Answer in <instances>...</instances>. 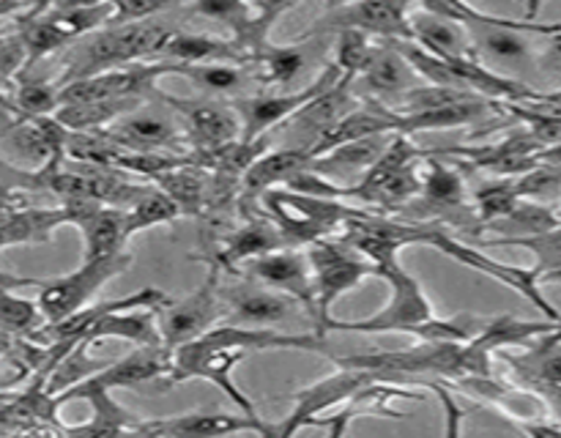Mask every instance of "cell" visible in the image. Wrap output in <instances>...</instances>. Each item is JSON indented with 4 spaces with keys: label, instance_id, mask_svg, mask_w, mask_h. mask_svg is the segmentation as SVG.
<instances>
[{
    "label": "cell",
    "instance_id": "83f0119b",
    "mask_svg": "<svg viewBox=\"0 0 561 438\" xmlns=\"http://www.w3.org/2000/svg\"><path fill=\"white\" fill-rule=\"evenodd\" d=\"M416 9L431 11V14L442 16V20L460 22L466 27H480V25H507L520 27L535 36H553L561 33V22H537V20H513V16H499L491 11H482L471 0H416Z\"/></svg>",
    "mask_w": 561,
    "mask_h": 438
},
{
    "label": "cell",
    "instance_id": "ffe728a7",
    "mask_svg": "<svg viewBox=\"0 0 561 438\" xmlns=\"http://www.w3.org/2000/svg\"><path fill=\"white\" fill-rule=\"evenodd\" d=\"M285 244H288V241H285L283 230L274 224L272 217L252 214V217L247 219V224H241L236 233H230L228 239L222 241V246L214 250V255H208L206 261L219 266L222 272L239 274V268L244 266V263L255 261V257L266 255V252L279 250V246Z\"/></svg>",
    "mask_w": 561,
    "mask_h": 438
},
{
    "label": "cell",
    "instance_id": "f907efd6",
    "mask_svg": "<svg viewBox=\"0 0 561 438\" xmlns=\"http://www.w3.org/2000/svg\"><path fill=\"white\" fill-rule=\"evenodd\" d=\"M0 206H11V208H20V203H16V197H14V192L9 189V186L3 184V181H0Z\"/></svg>",
    "mask_w": 561,
    "mask_h": 438
},
{
    "label": "cell",
    "instance_id": "f5cc1de1",
    "mask_svg": "<svg viewBox=\"0 0 561 438\" xmlns=\"http://www.w3.org/2000/svg\"><path fill=\"white\" fill-rule=\"evenodd\" d=\"M20 5V0H0V16H5L9 11H14Z\"/></svg>",
    "mask_w": 561,
    "mask_h": 438
},
{
    "label": "cell",
    "instance_id": "e0dca14e",
    "mask_svg": "<svg viewBox=\"0 0 561 438\" xmlns=\"http://www.w3.org/2000/svg\"><path fill=\"white\" fill-rule=\"evenodd\" d=\"M230 433H257L277 438V425H268L261 416L225 414V411H190V414L157 416L142 419L137 436H230Z\"/></svg>",
    "mask_w": 561,
    "mask_h": 438
},
{
    "label": "cell",
    "instance_id": "d6a6232c",
    "mask_svg": "<svg viewBox=\"0 0 561 438\" xmlns=\"http://www.w3.org/2000/svg\"><path fill=\"white\" fill-rule=\"evenodd\" d=\"M420 157H425V153L420 151V148L411 142V135H394L392 146L387 148V151L381 153V157L373 162V168L367 170L365 175H362L356 184L348 186V192H345V197H356V200H365L370 203L373 195H376L378 189H381L383 184H387L389 178H392L398 170H403L405 164L416 162Z\"/></svg>",
    "mask_w": 561,
    "mask_h": 438
},
{
    "label": "cell",
    "instance_id": "44dd1931",
    "mask_svg": "<svg viewBox=\"0 0 561 438\" xmlns=\"http://www.w3.org/2000/svg\"><path fill=\"white\" fill-rule=\"evenodd\" d=\"M502 361H507L515 376L531 387L535 392L553 394L561 392V326L542 334L540 343L526 348L524 354H510L507 348L499 350Z\"/></svg>",
    "mask_w": 561,
    "mask_h": 438
},
{
    "label": "cell",
    "instance_id": "9c48e42d",
    "mask_svg": "<svg viewBox=\"0 0 561 438\" xmlns=\"http://www.w3.org/2000/svg\"><path fill=\"white\" fill-rule=\"evenodd\" d=\"M411 3L414 0H354L323 11L299 38L340 31H362L373 38H411Z\"/></svg>",
    "mask_w": 561,
    "mask_h": 438
},
{
    "label": "cell",
    "instance_id": "836d02e7",
    "mask_svg": "<svg viewBox=\"0 0 561 438\" xmlns=\"http://www.w3.org/2000/svg\"><path fill=\"white\" fill-rule=\"evenodd\" d=\"M561 323L557 321H518L513 315L491 318V321H482V326L477 328V334L471 337V343L480 345L488 354H496V350L513 348V345H529L531 339L542 337V334L553 332Z\"/></svg>",
    "mask_w": 561,
    "mask_h": 438
},
{
    "label": "cell",
    "instance_id": "d590c367",
    "mask_svg": "<svg viewBox=\"0 0 561 438\" xmlns=\"http://www.w3.org/2000/svg\"><path fill=\"white\" fill-rule=\"evenodd\" d=\"M252 66H257V82H261V85H288V82H294L296 77H299V71L305 69V49L299 47V42H268L266 47L255 55V64Z\"/></svg>",
    "mask_w": 561,
    "mask_h": 438
},
{
    "label": "cell",
    "instance_id": "8fae6325",
    "mask_svg": "<svg viewBox=\"0 0 561 438\" xmlns=\"http://www.w3.org/2000/svg\"><path fill=\"white\" fill-rule=\"evenodd\" d=\"M373 381H378L376 372L359 370V367H337V372H332V376L321 378V381L310 383V387H301L294 394L290 414L277 425V436H296L301 427H310L312 419H318L323 411H332L337 405L348 403L359 389H365Z\"/></svg>",
    "mask_w": 561,
    "mask_h": 438
},
{
    "label": "cell",
    "instance_id": "484cf974",
    "mask_svg": "<svg viewBox=\"0 0 561 438\" xmlns=\"http://www.w3.org/2000/svg\"><path fill=\"white\" fill-rule=\"evenodd\" d=\"M394 135H398V131H381V135L351 140L345 142V146L332 148V151H327L323 157L312 159L310 168L318 170L321 175H327V178L337 181V184L340 178H348V175H356V181H359L362 175L373 168V162L392 146Z\"/></svg>",
    "mask_w": 561,
    "mask_h": 438
},
{
    "label": "cell",
    "instance_id": "7402d4cb",
    "mask_svg": "<svg viewBox=\"0 0 561 438\" xmlns=\"http://www.w3.org/2000/svg\"><path fill=\"white\" fill-rule=\"evenodd\" d=\"M159 58L175 60V64H236L252 66L255 58L247 53L233 38L208 36V33H184L173 31L168 42L159 49ZM157 58V60H159Z\"/></svg>",
    "mask_w": 561,
    "mask_h": 438
},
{
    "label": "cell",
    "instance_id": "d6986e66",
    "mask_svg": "<svg viewBox=\"0 0 561 438\" xmlns=\"http://www.w3.org/2000/svg\"><path fill=\"white\" fill-rule=\"evenodd\" d=\"M356 80L362 82V96L376 99V102L389 104L394 110L403 102L405 93L420 85L416 80H422V77L416 74L414 66L405 60V55L392 42L381 38L373 47L370 60H367V66L359 71Z\"/></svg>",
    "mask_w": 561,
    "mask_h": 438
},
{
    "label": "cell",
    "instance_id": "7c38bea8",
    "mask_svg": "<svg viewBox=\"0 0 561 438\" xmlns=\"http://www.w3.org/2000/svg\"><path fill=\"white\" fill-rule=\"evenodd\" d=\"M157 96L179 115L186 129V137H190L192 153H197V157L219 151V148L241 140V120L236 107L214 102H192V99H179L159 91Z\"/></svg>",
    "mask_w": 561,
    "mask_h": 438
},
{
    "label": "cell",
    "instance_id": "4dcf8cb0",
    "mask_svg": "<svg viewBox=\"0 0 561 438\" xmlns=\"http://www.w3.org/2000/svg\"><path fill=\"white\" fill-rule=\"evenodd\" d=\"M559 224L561 219L557 217L553 208L542 206L540 200L520 197L518 206H515L507 217L488 224L477 239H529V235L551 233V230H557Z\"/></svg>",
    "mask_w": 561,
    "mask_h": 438
},
{
    "label": "cell",
    "instance_id": "f35d334b",
    "mask_svg": "<svg viewBox=\"0 0 561 438\" xmlns=\"http://www.w3.org/2000/svg\"><path fill=\"white\" fill-rule=\"evenodd\" d=\"M179 77L195 82L211 96H228L244 85V66L236 64H181Z\"/></svg>",
    "mask_w": 561,
    "mask_h": 438
},
{
    "label": "cell",
    "instance_id": "8992f818",
    "mask_svg": "<svg viewBox=\"0 0 561 438\" xmlns=\"http://www.w3.org/2000/svg\"><path fill=\"white\" fill-rule=\"evenodd\" d=\"M343 80V71L337 69V64H329L327 69H321L316 74V80L310 85L299 88V91L288 93H252V96H239L233 102L236 113L241 120V140L255 142L266 137V131H272L274 126H283L285 120L294 118L301 107L318 99L321 93L332 91L337 82Z\"/></svg>",
    "mask_w": 561,
    "mask_h": 438
},
{
    "label": "cell",
    "instance_id": "b9f144b4",
    "mask_svg": "<svg viewBox=\"0 0 561 438\" xmlns=\"http://www.w3.org/2000/svg\"><path fill=\"white\" fill-rule=\"evenodd\" d=\"M20 36L27 47V66L47 58L49 53H55V49L64 47V44H69V36H66L49 16H36V20H31V25H27Z\"/></svg>",
    "mask_w": 561,
    "mask_h": 438
},
{
    "label": "cell",
    "instance_id": "5b68a950",
    "mask_svg": "<svg viewBox=\"0 0 561 438\" xmlns=\"http://www.w3.org/2000/svg\"><path fill=\"white\" fill-rule=\"evenodd\" d=\"M131 266V252L121 250L104 257H82L80 268L64 274V277L44 279L38 283V310L44 323H55L69 318L71 312L82 310L110 279L124 274Z\"/></svg>",
    "mask_w": 561,
    "mask_h": 438
},
{
    "label": "cell",
    "instance_id": "f6af8a7d",
    "mask_svg": "<svg viewBox=\"0 0 561 438\" xmlns=\"http://www.w3.org/2000/svg\"><path fill=\"white\" fill-rule=\"evenodd\" d=\"M181 3V0H115L113 20L110 25H124V22H142L148 16L159 14L168 5Z\"/></svg>",
    "mask_w": 561,
    "mask_h": 438
},
{
    "label": "cell",
    "instance_id": "db71d44e",
    "mask_svg": "<svg viewBox=\"0 0 561 438\" xmlns=\"http://www.w3.org/2000/svg\"><path fill=\"white\" fill-rule=\"evenodd\" d=\"M348 3H354V0H323V5H327V11L340 9V5H348Z\"/></svg>",
    "mask_w": 561,
    "mask_h": 438
},
{
    "label": "cell",
    "instance_id": "681fc988",
    "mask_svg": "<svg viewBox=\"0 0 561 438\" xmlns=\"http://www.w3.org/2000/svg\"><path fill=\"white\" fill-rule=\"evenodd\" d=\"M42 279H31V277H16V274H9V272H0V285H5V288H22V285H38Z\"/></svg>",
    "mask_w": 561,
    "mask_h": 438
},
{
    "label": "cell",
    "instance_id": "f1b7e54d",
    "mask_svg": "<svg viewBox=\"0 0 561 438\" xmlns=\"http://www.w3.org/2000/svg\"><path fill=\"white\" fill-rule=\"evenodd\" d=\"M102 339H124L131 345H162L157 310H113L93 323L91 332L80 339L85 345H96Z\"/></svg>",
    "mask_w": 561,
    "mask_h": 438
},
{
    "label": "cell",
    "instance_id": "ab89813d",
    "mask_svg": "<svg viewBox=\"0 0 561 438\" xmlns=\"http://www.w3.org/2000/svg\"><path fill=\"white\" fill-rule=\"evenodd\" d=\"M14 288L0 285V332L5 334H31L44 323L38 301L20 299L11 293Z\"/></svg>",
    "mask_w": 561,
    "mask_h": 438
},
{
    "label": "cell",
    "instance_id": "6da1fadb",
    "mask_svg": "<svg viewBox=\"0 0 561 438\" xmlns=\"http://www.w3.org/2000/svg\"><path fill=\"white\" fill-rule=\"evenodd\" d=\"M170 33L173 27L159 25V22H124V25H107L96 33H88L85 42L71 53L69 69L60 85L99 74V71L137 64V60H157Z\"/></svg>",
    "mask_w": 561,
    "mask_h": 438
},
{
    "label": "cell",
    "instance_id": "74e56055",
    "mask_svg": "<svg viewBox=\"0 0 561 438\" xmlns=\"http://www.w3.org/2000/svg\"><path fill=\"white\" fill-rule=\"evenodd\" d=\"M520 195L515 186V175H504V178L491 181V184L480 186L474 192V214H477V235L496 219L507 217L515 206H518Z\"/></svg>",
    "mask_w": 561,
    "mask_h": 438
},
{
    "label": "cell",
    "instance_id": "603a6c76",
    "mask_svg": "<svg viewBox=\"0 0 561 438\" xmlns=\"http://www.w3.org/2000/svg\"><path fill=\"white\" fill-rule=\"evenodd\" d=\"M411 42L425 47L427 53L438 55L444 60H466L480 58L474 49V38L471 31L460 22L442 20V16L431 14V11L416 9L411 14Z\"/></svg>",
    "mask_w": 561,
    "mask_h": 438
},
{
    "label": "cell",
    "instance_id": "816d5d0a",
    "mask_svg": "<svg viewBox=\"0 0 561 438\" xmlns=\"http://www.w3.org/2000/svg\"><path fill=\"white\" fill-rule=\"evenodd\" d=\"M526 9V20H537V14H540L542 9V0H520Z\"/></svg>",
    "mask_w": 561,
    "mask_h": 438
},
{
    "label": "cell",
    "instance_id": "11a10c76",
    "mask_svg": "<svg viewBox=\"0 0 561 438\" xmlns=\"http://www.w3.org/2000/svg\"><path fill=\"white\" fill-rule=\"evenodd\" d=\"M11 211H14V208H11V206H0V219H3V217H9Z\"/></svg>",
    "mask_w": 561,
    "mask_h": 438
},
{
    "label": "cell",
    "instance_id": "d4e9b609",
    "mask_svg": "<svg viewBox=\"0 0 561 438\" xmlns=\"http://www.w3.org/2000/svg\"><path fill=\"white\" fill-rule=\"evenodd\" d=\"M504 102L488 96H466L460 102L444 104L436 110H422V113L400 115V135H416V131L433 129H458V126H471L477 120L491 118L493 113H502Z\"/></svg>",
    "mask_w": 561,
    "mask_h": 438
},
{
    "label": "cell",
    "instance_id": "3957f363",
    "mask_svg": "<svg viewBox=\"0 0 561 438\" xmlns=\"http://www.w3.org/2000/svg\"><path fill=\"white\" fill-rule=\"evenodd\" d=\"M378 277H383L392 288L387 304L370 318H359V321H340L332 318L327 332H354V334H414L416 328L425 326L427 321L436 318V307L427 299L425 288L420 279L411 272H405L403 263H392L383 268Z\"/></svg>",
    "mask_w": 561,
    "mask_h": 438
},
{
    "label": "cell",
    "instance_id": "5bb4252c",
    "mask_svg": "<svg viewBox=\"0 0 561 438\" xmlns=\"http://www.w3.org/2000/svg\"><path fill=\"white\" fill-rule=\"evenodd\" d=\"M60 208H64L66 224L80 228L82 239H85L82 257L115 255L129 241L126 208L107 206V203L93 200V197H64Z\"/></svg>",
    "mask_w": 561,
    "mask_h": 438
},
{
    "label": "cell",
    "instance_id": "277c9868",
    "mask_svg": "<svg viewBox=\"0 0 561 438\" xmlns=\"http://www.w3.org/2000/svg\"><path fill=\"white\" fill-rule=\"evenodd\" d=\"M422 244L433 246V250L444 252L447 257H455V261L463 263V266L488 274V277L496 279V283L507 285V288H513L515 293L529 299L531 304L548 318V321L561 323V312L546 299V293H542L540 288L542 274L537 266L524 268V266H513V263L493 261V257H488L480 246L469 244V241L463 239H455L453 233H447L444 222H436V219H422Z\"/></svg>",
    "mask_w": 561,
    "mask_h": 438
},
{
    "label": "cell",
    "instance_id": "cb8c5ba5",
    "mask_svg": "<svg viewBox=\"0 0 561 438\" xmlns=\"http://www.w3.org/2000/svg\"><path fill=\"white\" fill-rule=\"evenodd\" d=\"M312 153L307 148H279V151H266L247 168L241 175V195L247 200H261L268 189L285 186L296 173L310 168Z\"/></svg>",
    "mask_w": 561,
    "mask_h": 438
},
{
    "label": "cell",
    "instance_id": "c3c4849f",
    "mask_svg": "<svg viewBox=\"0 0 561 438\" xmlns=\"http://www.w3.org/2000/svg\"><path fill=\"white\" fill-rule=\"evenodd\" d=\"M548 38V55H546V64L551 66H559L561 69V33H553V36H546Z\"/></svg>",
    "mask_w": 561,
    "mask_h": 438
},
{
    "label": "cell",
    "instance_id": "4316f807",
    "mask_svg": "<svg viewBox=\"0 0 561 438\" xmlns=\"http://www.w3.org/2000/svg\"><path fill=\"white\" fill-rule=\"evenodd\" d=\"M170 370H173V350L164 345H135L129 356L110 361L102 372H96V378L110 389H126L153 381L159 376H170Z\"/></svg>",
    "mask_w": 561,
    "mask_h": 438
},
{
    "label": "cell",
    "instance_id": "9a60e30c",
    "mask_svg": "<svg viewBox=\"0 0 561 438\" xmlns=\"http://www.w3.org/2000/svg\"><path fill=\"white\" fill-rule=\"evenodd\" d=\"M420 211L422 219H436V222H458L460 228L474 230L477 233V214L471 211L469 195L460 170L449 164L436 162L425 153V173H422V192H420Z\"/></svg>",
    "mask_w": 561,
    "mask_h": 438
},
{
    "label": "cell",
    "instance_id": "ac0fdd59",
    "mask_svg": "<svg viewBox=\"0 0 561 438\" xmlns=\"http://www.w3.org/2000/svg\"><path fill=\"white\" fill-rule=\"evenodd\" d=\"M110 392H113V389L104 387L96 376H91L85 378V381L77 383V387L55 394L58 408L64 403H69V400H85V403L91 405V422H88V425L64 427V430L71 433V436H124V433H137L142 416L131 414V411L126 408V405H121Z\"/></svg>",
    "mask_w": 561,
    "mask_h": 438
},
{
    "label": "cell",
    "instance_id": "2e32d148",
    "mask_svg": "<svg viewBox=\"0 0 561 438\" xmlns=\"http://www.w3.org/2000/svg\"><path fill=\"white\" fill-rule=\"evenodd\" d=\"M225 304V323H239V326H277V323L294 321L296 304L288 293L261 285L257 279L244 277L241 283L219 285Z\"/></svg>",
    "mask_w": 561,
    "mask_h": 438
},
{
    "label": "cell",
    "instance_id": "30bf717a",
    "mask_svg": "<svg viewBox=\"0 0 561 438\" xmlns=\"http://www.w3.org/2000/svg\"><path fill=\"white\" fill-rule=\"evenodd\" d=\"M153 99H157V104H151V99H148L102 131L126 151L184 153V148L190 146L184 124L157 93H153Z\"/></svg>",
    "mask_w": 561,
    "mask_h": 438
},
{
    "label": "cell",
    "instance_id": "1f68e13d",
    "mask_svg": "<svg viewBox=\"0 0 561 438\" xmlns=\"http://www.w3.org/2000/svg\"><path fill=\"white\" fill-rule=\"evenodd\" d=\"M153 184L168 192L181 206V214H186V217H203L206 214L208 195H211V170L203 168V164L186 162L181 168L164 173Z\"/></svg>",
    "mask_w": 561,
    "mask_h": 438
},
{
    "label": "cell",
    "instance_id": "f546056e",
    "mask_svg": "<svg viewBox=\"0 0 561 438\" xmlns=\"http://www.w3.org/2000/svg\"><path fill=\"white\" fill-rule=\"evenodd\" d=\"M471 38H474V49L480 55L482 64H499V66H520L526 60H531V44L526 36H535V33H526L520 27H507V25H480L469 27Z\"/></svg>",
    "mask_w": 561,
    "mask_h": 438
},
{
    "label": "cell",
    "instance_id": "8d00e7d4",
    "mask_svg": "<svg viewBox=\"0 0 561 438\" xmlns=\"http://www.w3.org/2000/svg\"><path fill=\"white\" fill-rule=\"evenodd\" d=\"M181 217V206L168 195L164 189H159L153 184V189L146 197L135 203L131 208H126V233L137 235L148 228H159V224H170L173 219Z\"/></svg>",
    "mask_w": 561,
    "mask_h": 438
},
{
    "label": "cell",
    "instance_id": "7bdbcfd3",
    "mask_svg": "<svg viewBox=\"0 0 561 438\" xmlns=\"http://www.w3.org/2000/svg\"><path fill=\"white\" fill-rule=\"evenodd\" d=\"M515 186H518L520 197L529 200H551L561 195V164L540 162L531 168L529 173L515 175Z\"/></svg>",
    "mask_w": 561,
    "mask_h": 438
},
{
    "label": "cell",
    "instance_id": "bcb514c9",
    "mask_svg": "<svg viewBox=\"0 0 561 438\" xmlns=\"http://www.w3.org/2000/svg\"><path fill=\"white\" fill-rule=\"evenodd\" d=\"M427 389L438 394V400H442L444 411H447V433H449V436H458V433H460V422H463V416H466L463 411L458 408V400H455L453 394H449V389L444 387L442 381H438V383H427Z\"/></svg>",
    "mask_w": 561,
    "mask_h": 438
},
{
    "label": "cell",
    "instance_id": "ee69618b",
    "mask_svg": "<svg viewBox=\"0 0 561 438\" xmlns=\"http://www.w3.org/2000/svg\"><path fill=\"white\" fill-rule=\"evenodd\" d=\"M16 107L25 115H53L60 107V85L47 80H31L16 91Z\"/></svg>",
    "mask_w": 561,
    "mask_h": 438
},
{
    "label": "cell",
    "instance_id": "4fadbf2b",
    "mask_svg": "<svg viewBox=\"0 0 561 438\" xmlns=\"http://www.w3.org/2000/svg\"><path fill=\"white\" fill-rule=\"evenodd\" d=\"M239 274L241 277L257 279L261 285H268V288L279 290V293H288L290 299H296L305 307V312L316 323V283H312V266L307 252L279 246V250L266 252V255L244 263Z\"/></svg>",
    "mask_w": 561,
    "mask_h": 438
},
{
    "label": "cell",
    "instance_id": "60d3db41",
    "mask_svg": "<svg viewBox=\"0 0 561 438\" xmlns=\"http://www.w3.org/2000/svg\"><path fill=\"white\" fill-rule=\"evenodd\" d=\"M334 36H337V44H334V64L343 71V77L356 80L359 71L367 66V60H370L376 42H373V36H367L362 31H340Z\"/></svg>",
    "mask_w": 561,
    "mask_h": 438
},
{
    "label": "cell",
    "instance_id": "e575fe53",
    "mask_svg": "<svg viewBox=\"0 0 561 438\" xmlns=\"http://www.w3.org/2000/svg\"><path fill=\"white\" fill-rule=\"evenodd\" d=\"M88 348H91V345H85V343L71 345V348L66 350L58 361H55L53 370L47 372V378H44V392L53 394L55 397V394L77 387V383L85 381V378H91V376H96V372H102L104 367L110 365L107 359H93V356L88 354Z\"/></svg>",
    "mask_w": 561,
    "mask_h": 438
},
{
    "label": "cell",
    "instance_id": "ba28073f",
    "mask_svg": "<svg viewBox=\"0 0 561 438\" xmlns=\"http://www.w3.org/2000/svg\"><path fill=\"white\" fill-rule=\"evenodd\" d=\"M219 274H222V268L208 263L206 279H203V285L195 293L184 296L181 301H168L164 307H159L157 323L164 348H181V345L203 337L217 323H222L225 304L222 293H219Z\"/></svg>",
    "mask_w": 561,
    "mask_h": 438
},
{
    "label": "cell",
    "instance_id": "52a82bcc",
    "mask_svg": "<svg viewBox=\"0 0 561 438\" xmlns=\"http://www.w3.org/2000/svg\"><path fill=\"white\" fill-rule=\"evenodd\" d=\"M247 356L250 354L241 348H217V345H208L206 339L197 337L173 350V370H170L168 378L170 383H184L201 378V381H208L219 392L228 394V400L241 414L261 416L255 403L247 397L244 389L236 387L233 381V367L241 365Z\"/></svg>",
    "mask_w": 561,
    "mask_h": 438
},
{
    "label": "cell",
    "instance_id": "7a4b0ae2",
    "mask_svg": "<svg viewBox=\"0 0 561 438\" xmlns=\"http://www.w3.org/2000/svg\"><path fill=\"white\" fill-rule=\"evenodd\" d=\"M307 257L312 266L316 283V328L312 332L327 337L332 307L340 296L356 290L367 277H376V266L367 261L356 246H351L343 235H327L307 246Z\"/></svg>",
    "mask_w": 561,
    "mask_h": 438
},
{
    "label": "cell",
    "instance_id": "7dc6e473",
    "mask_svg": "<svg viewBox=\"0 0 561 438\" xmlns=\"http://www.w3.org/2000/svg\"><path fill=\"white\" fill-rule=\"evenodd\" d=\"M250 3L255 5V14H257V20H261V25L266 27V31H272L274 20H277V16H283L285 11L296 3V0H250Z\"/></svg>",
    "mask_w": 561,
    "mask_h": 438
}]
</instances>
